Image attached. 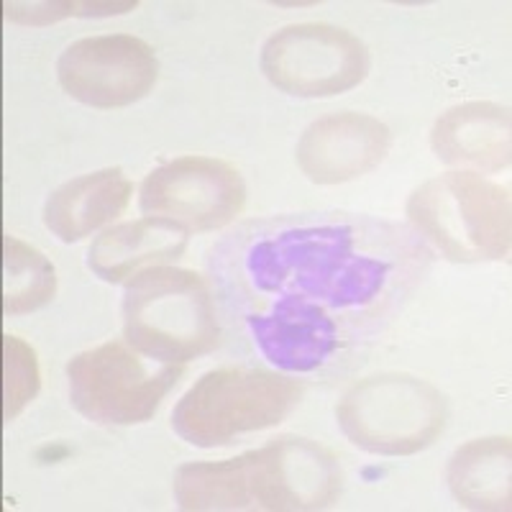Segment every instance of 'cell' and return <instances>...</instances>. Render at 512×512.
<instances>
[{
	"mask_svg": "<svg viewBox=\"0 0 512 512\" xmlns=\"http://www.w3.org/2000/svg\"><path fill=\"white\" fill-rule=\"evenodd\" d=\"M134 185L121 169H100L75 177L49 195L44 223L64 244L80 241L118 218L131 203Z\"/></svg>",
	"mask_w": 512,
	"mask_h": 512,
	"instance_id": "cell-14",
	"label": "cell"
},
{
	"mask_svg": "<svg viewBox=\"0 0 512 512\" xmlns=\"http://www.w3.org/2000/svg\"><path fill=\"white\" fill-rule=\"evenodd\" d=\"M246 185L223 159L180 157L141 182V213L177 223L187 233L218 231L241 216Z\"/></svg>",
	"mask_w": 512,
	"mask_h": 512,
	"instance_id": "cell-9",
	"label": "cell"
},
{
	"mask_svg": "<svg viewBox=\"0 0 512 512\" xmlns=\"http://www.w3.org/2000/svg\"><path fill=\"white\" fill-rule=\"evenodd\" d=\"M510 108L474 100L448 108L431 131L433 152L451 167L502 172L510 167Z\"/></svg>",
	"mask_w": 512,
	"mask_h": 512,
	"instance_id": "cell-12",
	"label": "cell"
},
{
	"mask_svg": "<svg viewBox=\"0 0 512 512\" xmlns=\"http://www.w3.org/2000/svg\"><path fill=\"white\" fill-rule=\"evenodd\" d=\"M341 466L326 446L282 436L226 461L185 464L175 474V500L187 512H305L333 505Z\"/></svg>",
	"mask_w": 512,
	"mask_h": 512,
	"instance_id": "cell-2",
	"label": "cell"
},
{
	"mask_svg": "<svg viewBox=\"0 0 512 512\" xmlns=\"http://www.w3.org/2000/svg\"><path fill=\"white\" fill-rule=\"evenodd\" d=\"M400 267V244L367 221L295 218L259 228L241 254L256 346L287 372L320 367L387 308Z\"/></svg>",
	"mask_w": 512,
	"mask_h": 512,
	"instance_id": "cell-1",
	"label": "cell"
},
{
	"mask_svg": "<svg viewBox=\"0 0 512 512\" xmlns=\"http://www.w3.org/2000/svg\"><path fill=\"white\" fill-rule=\"evenodd\" d=\"M392 134L367 113H333L310 123L297 144V164L318 185H341L367 175L390 154Z\"/></svg>",
	"mask_w": 512,
	"mask_h": 512,
	"instance_id": "cell-11",
	"label": "cell"
},
{
	"mask_svg": "<svg viewBox=\"0 0 512 512\" xmlns=\"http://www.w3.org/2000/svg\"><path fill=\"white\" fill-rule=\"evenodd\" d=\"M190 233L177 223L146 216L108 228L93 241L88 267L100 280L118 285L152 267H167L187 251Z\"/></svg>",
	"mask_w": 512,
	"mask_h": 512,
	"instance_id": "cell-13",
	"label": "cell"
},
{
	"mask_svg": "<svg viewBox=\"0 0 512 512\" xmlns=\"http://www.w3.org/2000/svg\"><path fill=\"white\" fill-rule=\"evenodd\" d=\"M57 272L47 256L11 233L3 236V315H26L52 303Z\"/></svg>",
	"mask_w": 512,
	"mask_h": 512,
	"instance_id": "cell-16",
	"label": "cell"
},
{
	"mask_svg": "<svg viewBox=\"0 0 512 512\" xmlns=\"http://www.w3.org/2000/svg\"><path fill=\"white\" fill-rule=\"evenodd\" d=\"M336 418L344 436L369 454L410 456L441 436L448 410L431 382L392 372L356 382Z\"/></svg>",
	"mask_w": 512,
	"mask_h": 512,
	"instance_id": "cell-6",
	"label": "cell"
},
{
	"mask_svg": "<svg viewBox=\"0 0 512 512\" xmlns=\"http://www.w3.org/2000/svg\"><path fill=\"white\" fill-rule=\"evenodd\" d=\"M123 333L162 364H185L216 349L221 331L203 274L177 267L136 274L123 295Z\"/></svg>",
	"mask_w": 512,
	"mask_h": 512,
	"instance_id": "cell-3",
	"label": "cell"
},
{
	"mask_svg": "<svg viewBox=\"0 0 512 512\" xmlns=\"http://www.w3.org/2000/svg\"><path fill=\"white\" fill-rule=\"evenodd\" d=\"M136 0L126 3H3L8 21L31 26H47L67 16H116V13L134 11Z\"/></svg>",
	"mask_w": 512,
	"mask_h": 512,
	"instance_id": "cell-18",
	"label": "cell"
},
{
	"mask_svg": "<svg viewBox=\"0 0 512 512\" xmlns=\"http://www.w3.org/2000/svg\"><path fill=\"white\" fill-rule=\"evenodd\" d=\"M259 62L274 88L297 98H333L369 75L364 41L331 24L285 26L264 41Z\"/></svg>",
	"mask_w": 512,
	"mask_h": 512,
	"instance_id": "cell-8",
	"label": "cell"
},
{
	"mask_svg": "<svg viewBox=\"0 0 512 512\" xmlns=\"http://www.w3.org/2000/svg\"><path fill=\"white\" fill-rule=\"evenodd\" d=\"M408 218L451 262H497L510 254V190L477 172H448L423 182L410 195Z\"/></svg>",
	"mask_w": 512,
	"mask_h": 512,
	"instance_id": "cell-4",
	"label": "cell"
},
{
	"mask_svg": "<svg viewBox=\"0 0 512 512\" xmlns=\"http://www.w3.org/2000/svg\"><path fill=\"white\" fill-rule=\"evenodd\" d=\"M510 438H477L459 446L448 461V487L469 510H510L512 464Z\"/></svg>",
	"mask_w": 512,
	"mask_h": 512,
	"instance_id": "cell-15",
	"label": "cell"
},
{
	"mask_svg": "<svg viewBox=\"0 0 512 512\" xmlns=\"http://www.w3.org/2000/svg\"><path fill=\"white\" fill-rule=\"evenodd\" d=\"M41 372L36 351L18 336H3V420L11 423L39 395Z\"/></svg>",
	"mask_w": 512,
	"mask_h": 512,
	"instance_id": "cell-17",
	"label": "cell"
},
{
	"mask_svg": "<svg viewBox=\"0 0 512 512\" xmlns=\"http://www.w3.org/2000/svg\"><path fill=\"white\" fill-rule=\"evenodd\" d=\"M185 367L164 364L149 372L131 346L108 341L82 351L67 364L70 400L80 415L100 425H136L152 420Z\"/></svg>",
	"mask_w": 512,
	"mask_h": 512,
	"instance_id": "cell-7",
	"label": "cell"
},
{
	"mask_svg": "<svg viewBox=\"0 0 512 512\" xmlns=\"http://www.w3.org/2000/svg\"><path fill=\"white\" fill-rule=\"evenodd\" d=\"M303 387L267 369L223 367L203 374L177 402L172 428L198 448L228 446L246 433L280 425Z\"/></svg>",
	"mask_w": 512,
	"mask_h": 512,
	"instance_id": "cell-5",
	"label": "cell"
},
{
	"mask_svg": "<svg viewBox=\"0 0 512 512\" xmlns=\"http://www.w3.org/2000/svg\"><path fill=\"white\" fill-rule=\"evenodd\" d=\"M57 75L70 98L111 111L136 103L154 88L159 62L154 49L136 36H88L64 49Z\"/></svg>",
	"mask_w": 512,
	"mask_h": 512,
	"instance_id": "cell-10",
	"label": "cell"
}]
</instances>
